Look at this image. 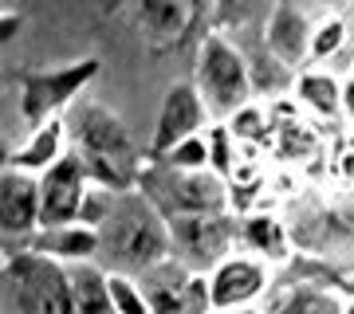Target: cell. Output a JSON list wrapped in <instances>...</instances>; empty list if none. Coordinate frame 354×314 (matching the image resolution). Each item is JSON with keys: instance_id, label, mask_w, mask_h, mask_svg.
Wrapping results in <instances>:
<instances>
[{"instance_id": "cell-2", "label": "cell", "mask_w": 354, "mask_h": 314, "mask_svg": "<svg viewBox=\"0 0 354 314\" xmlns=\"http://www.w3.org/2000/svg\"><path fill=\"white\" fill-rule=\"evenodd\" d=\"M4 302L12 314H75L71 271L36 251H4Z\"/></svg>"}, {"instance_id": "cell-16", "label": "cell", "mask_w": 354, "mask_h": 314, "mask_svg": "<svg viewBox=\"0 0 354 314\" xmlns=\"http://www.w3.org/2000/svg\"><path fill=\"white\" fill-rule=\"evenodd\" d=\"M193 16H197V8L185 0H142V4H134V20L150 39H177L189 28Z\"/></svg>"}, {"instance_id": "cell-12", "label": "cell", "mask_w": 354, "mask_h": 314, "mask_svg": "<svg viewBox=\"0 0 354 314\" xmlns=\"http://www.w3.org/2000/svg\"><path fill=\"white\" fill-rule=\"evenodd\" d=\"M311 36H315V20L307 16L304 4H272L264 20V48L276 59L299 71L311 59Z\"/></svg>"}, {"instance_id": "cell-7", "label": "cell", "mask_w": 354, "mask_h": 314, "mask_svg": "<svg viewBox=\"0 0 354 314\" xmlns=\"http://www.w3.org/2000/svg\"><path fill=\"white\" fill-rule=\"evenodd\" d=\"M169 236H174L177 259L189 271L213 275L225 259L236 255L241 224L232 216H174L169 220Z\"/></svg>"}, {"instance_id": "cell-27", "label": "cell", "mask_w": 354, "mask_h": 314, "mask_svg": "<svg viewBox=\"0 0 354 314\" xmlns=\"http://www.w3.org/2000/svg\"><path fill=\"white\" fill-rule=\"evenodd\" d=\"M342 114H346V118L354 122V75L342 83Z\"/></svg>"}, {"instance_id": "cell-20", "label": "cell", "mask_w": 354, "mask_h": 314, "mask_svg": "<svg viewBox=\"0 0 354 314\" xmlns=\"http://www.w3.org/2000/svg\"><path fill=\"white\" fill-rule=\"evenodd\" d=\"M342 311H346V299H339L335 291L299 283V287L283 291V295L272 302L268 314H342Z\"/></svg>"}, {"instance_id": "cell-28", "label": "cell", "mask_w": 354, "mask_h": 314, "mask_svg": "<svg viewBox=\"0 0 354 314\" xmlns=\"http://www.w3.org/2000/svg\"><path fill=\"white\" fill-rule=\"evenodd\" d=\"M216 314H268V311H260V306H248V311H216Z\"/></svg>"}, {"instance_id": "cell-22", "label": "cell", "mask_w": 354, "mask_h": 314, "mask_svg": "<svg viewBox=\"0 0 354 314\" xmlns=\"http://www.w3.org/2000/svg\"><path fill=\"white\" fill-rule=\"evenodd\" d=\"M346 20L342 16H323L315 20V36H311V63H327L346 48Z\"/></svg>"}, {"instance_id": "cell-25", "label": "cell", "mask_w": 354, "mask_h": 314, "mask_svg": "<svg viewBox=\"0 0 354 314\" xmlns=\"http://www.w3.org/2000/svg\"><path fill=\"white\" fill-rule=\"evenodd\" d=\"M228 130H232V138L236 141H256L260 134H264V110L260 106H244L241 114H232L228 118Z\"/></svg>"}, {"instance_id": "cell-17", "label": "cell", "mask_w": 354, "mask_h": 314, "mask_svg": "<svg viewBox=\"0 0 354 314\" xmlns=\"http://www.w3.org/2000/svg\"><path fill=\"white\" fill-rule=\"evenodd\" d=\"M67 271H71V291H75V314H118L106 267L79 264V267H67Z\"/></svg>"}, {"instance_id": "cell-15", "label": "cell", "mask_w": 354, "mask_h": 314, "mask_svg": "<svg viewBox=\"0 0 354 314\" xmlns=\"http://www.w3.org/2000/svg\"><path fill=\"white\" fill-rule=\"evenodd\" d=\"M241 244L252 255H260L264 264H283L291 251H288V228L276 213H248L241 220Z\"/></svg>"}, {"instance_id": "cell-29", "label": "cell", "mask_w": 354, "mask_h": 314, "mask_svg": "<svg viewBox=\"0 0 354 314\" xmlns=\"http://www.w3.org/2000/svg\"><path fill=\"white\" fill-rule=\"evenodd\" d=\"M342 314H354V295L346 299V311H342Z\"/></svg>"}, {"instance_id": "cell-24", "label": "cell", "mask_w": 354, "mask_h": 314, "mask_svg": "<svg viewBox=\"0 0 354 314\" xmlns=\"http://www.w3.org/2000/svg\"><path fill=\"white\" fill-rule=\"evenodd\" d=\"M209 169L216 177H225V181L236 169V138H232L228 126H213L209 130Z\"/></svg>"}, {"instance_id": "cell-5", "label": "cell", "mask_w": 354, "mask_h": 314, "mask_svg": "<svg viewBox=\"0 0 354 314\" xmlns=\"http://www.w3.org/2000/svg\"><path fill=\"white\" fill-rule=\"evenodd\" d=\"M95 75H99V59L95 55H83V59H71L64 67H48V71L24 75V83H20V118L28 122V134L39 130L44 122H51V118H59V110H67Z\"/></svg>"}, {"instance_id": "cell-14", "label": "cell", "mask_w": 354, "mask_h": 314, "mask_svg": "<svg viewBox=\"0 0 354 314\" xmlns=\"http://www.w3.org/2000/svg\"><path fill=\"white\" fill-rule=\"evenodd\" d=\"M67 150H71V130H67V118H51V122H44L39 130L28 134L20 150H12V157L4 161V169H20V173L44 177Z\"/></svg>"}, {"instance_id": "cell-19", "label": "cell", "mask_w": 354, "mask_h": 314, "mask_svg": "<svg viewBox=\"0 0 354 314\" xmlns=\"http://www.w3.org/2000/svg\"><path fill=\"white\" fill-rule=\"evenodd\" d=\"M295 99L319 118H339L342 114V83L330 71H299L295 83Z\"/></svg>"}, {"instance_id": "cell-9", "label": "cell", "mask_w": 354, "mask_h": 314, "mask_svg": "<svg viewBox=\"0 0 354 314\" xmlns=\"http://www.w3.org/2000/svg\"><path fill=\"white\" fill-rule=\"evenodd\" d=\"M272 291V264H264L252 251H236L232 259L209 275V295L216 311H248Z\"/></svg>"}, {"instance_id": "cell-10", "label": "cell", "mask_w": 354, "mask_h": 314, "mask_svg": "<svg viewBox=\"0 0 354 314\" xmlns=\"http://www.w3.org/2000/svg\"><path fill=\"white\" fill-rule=\"evenodd\" d=\"M87 165L75 153V146L51 165L48 173L39 177V193H44V216H39V228H67L79 224V208H83V197H87Z\"/></svg>"}, {"instance_id": "cell-11", "label": "cell", "mask_w": 354, "mask_h": 314, "mask_svg": "<svg viewBox=\"0 0 354 314\" xmlns=\"http://www.w3.org/2000/svg\"><path fill=\"white\" fill-rule=\"evenodd\" d=\"M39 216H44L39 177L4 169L0 173V228H4V239H32L39 232Z\"/></svg>"}, {"instance_id": "cell-21", "label": "cell", "mask_w": 354, "mask_h": 314, "mask_svg": "<svg viewBox=\"0 0 354 314\" xmlns=\"http://www.w3.org/2000/svg\"><path fill=\"white\" fill-rule=\"evenodd\" d=\"M118 197H122V193H114V188L95 185V181H91V185H87V197H83V208H79V224L102 232V228L111 224L114 208H118Z\"/></svg>"}, {"instance_id": "cell-23", "label": "cell", "mask_w": 354, "mask_h": 314, "mask_svg": "<svg viewBox=\"0 0 354 314\" xmlns=\"http://www.w3.org/2000/svg\"><path fill=\"white\" fill-rule=\"evenodd\" d=\"M158 165L177 169V173H205V169H209V134L181 141V146H177V150H169Z\"/></svg>"}, {"instance_id": "cell-6", "label": "cell", "mask_w": 354, "mask_h": 314, "mask_svg": "<svg viewBox=\"0 0 354 314\" xmlns=\"http://www.w3.org/2000/svg\"><path fill=\"white\" fill-rule=\"evenodd\" d=\"M67 130H71V146L83 157H102V161L122 165L127 173L138 177V153H134V138H130L127 122L102 106V102H75L67 114Z\"/></svg>"}, {"instance_id": "cell-26", "label": "cell", "mask_w": 354, "mask_h": 314, "mask_svg": "<svg viewBox=\"0 0 354 314\" xmlns=\"http://www.w3.org/2000/svg\"><path fill=\"white\" fill-rule=\"evenodd\" d=\"M20 24H24V16L16 12V8H0V39L4 43H12L20 36Z\"/></svg>"}, {"instance_id": "cell-3", "label": "cell", "mask_w": 354, "mask_h": 314, "mask_svg": "<svg viewBox=\"0 0 354 314\" xmlns=\"http://www.w3.org/2000/svg\"><path fill=\"white\" fill-rule=\"evenodd\" d=\"M138 188L150 197L165 220H174V216H228V208H232L228 181L216 177L213 169L177 173V169L150 161L138 169Z\"/></svg>"}, {"instance_id": "cell-4", "label": "cell", "mask_w": 354, "mask_h": 314, "mask_svg": "<svg viewBox=\"0 0 354 314\" xmlns=\"http://www.w3.org/2000/svg\"><path fill=\"white\" fill-rule=\"evenodd\" d=\"M197 90H201L205 106L216 118H232L244 106H252V75H248V55H244L232 39L221 32H209L197 48V75H193Z\"/></svg>"}, {"instance_id": "cell-18", "label": "cell", "mask_w": 354, "mask_h": 314, "mask_svg": "<svg viewBox=\"0 0 354 314\" xmlns=\"http://www.w3.org/2000/svg\"><path fill=\"white\" fill-rule=\"evenodd\" d=\"M248 55V75H252V95L260 99H279V95H288L295 83H299V71L288 67L283 59H276L272 51L260 43V48L244 51Z\"/></svg>"}, {"instance_id": "cell-8", "label": "cell", "mask_w": 354, "mask_h": 314, "mask_svg": "<svg viewBox=\"0 0 354 314\" xmlns=\"http://www.w3.org/2000/svg\"><path fill=\"white\" fill-rule=\"evenodd\" d=\"M213 110L205 106L201 90L193 79H181L174 87L165 90L162 99V110H158V122H153V138H150V157L153 161H162L169 150H177L181 141L189 138H201L213 130Z\"/></svg>"}, {"instance_id": "cell-1", "label": "cell", "mask_w": 354, "mask_h": 314, "mask_svg": "<svg viewBox=\"0 0 354 314\" xmlns=\"http://www.w3.org/2000/svg\"><path fill=\"white\" fill-rule=\"evenodd\" d=\"M102 259H106L111 275L127 279H142L162 264L177 259L169 220L153 208V201L142 188H130L118 197L111 224L102 228Z\"/></svg>"}, {"instance_id": "cell-13", "label": "cell", "mask_w": 354, "mask_h": 314, "mask_svg": "<svg viewBox=\"0 0 354 314\" xmlns=\"http://www.w3.org/2000/svg\"><path fill=\"white\" fill-rule=\"evenodd\" d=\"M24 251L48 255L64 267H79V264H95L102 255V232L83 224H67V228H39L32 239H24Z\"/></svg>"}]
</instances>
